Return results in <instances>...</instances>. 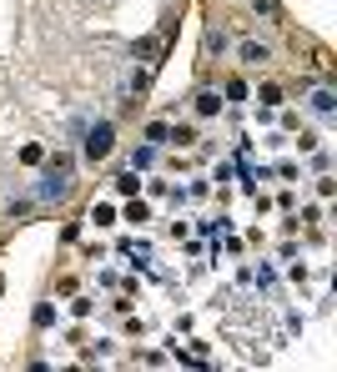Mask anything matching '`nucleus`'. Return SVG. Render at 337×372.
<instances>
[{"mask_svg":"<svg viewBox=\"0 0 337 372\" xmlns=\"http://www.w3.org/2000/svg\"><path fill=\"white\" fill-rule=\"evenodd\" d=\"M86 151H91V156H106V151H111V131H106V126L91 131V146H86Z\"/></svg>","mask_w":337,"mask_h":372,"instance_id":"obj_1","label":"nucleus"}]
</instances>
